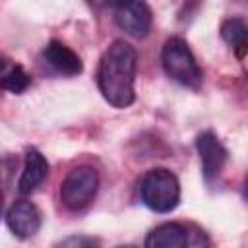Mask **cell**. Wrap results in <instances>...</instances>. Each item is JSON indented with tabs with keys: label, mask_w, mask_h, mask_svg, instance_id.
Listing matches in <instances>:
<instances>
[{
	"label": "cell",
	"mask_w": 248,
	"mask_h": 248,
	"mask_svg": "<svg viewBox=\"0 0 248 248\" xmlns=\"http://www.w3.org/2000/svg\"><path fill=\"white\" fill-rule=\"evenodd\" d=\"M99 190V172L89 167L81 165L72 169L60 184V202L70 211H79L87 207Z\"/></svg>",
	"instance_id": "277c9868"
},
{
	"label": "cell",
	"mask_w": 248,
	"mask_h": 248,
	"mask_svg": "<svg viewBox=\"0 0 248 248\" xmlns=\"http://www.w3.org/2000/svg\"><path fill=\"white\" fill-rule=\"evenodd\" d=\"M186 238L188 227L182 223H163L147 234L145 248H184Z\"/></svg>",
	"instance_id": "30bf717a"
},
{
	"label": "cell",
	"mask_w": 248,
	"mask_h": 248,
	"mask_svg": "<svg viewBox=\"0 0 248 248\" xmlns=\"http://www.w3.org/2000/svg\"><path fill=\"white\" fill-rule=\"evenodd\" d=\"M138 52L132 45L118 39L101 56L97 68V85L107 103L116 108L130 107L136 99L134 81Z\"/></svg>",
	"instance_id": "6da1fadb"
},
{
	"label": "cell",
	"mask_w": 248,
	"mask_h": 248,
	"mask_svg": "<svg viewBox=\"0 0 248 248\" xmlns=\"http://www.w3.org/2000/svg\"><path fill=\"white\" fill-rule=\"evenodd\" d=\"M29 83H31V78H29V74L19 64L10 66L0 76V87L10 91V93H23L29 87Z\"/></svg>",
	"instance_id": "7c38bea8"
},
{
	"label": "cell",
	"mask_w": 248,
	"mask_h": 248,
	"mask_svg": "<svg viewBox=\"0 0 248 248\" xmlns=\"http://www.w3.org/2000/svg\"><path fill=\"white\" fill-rule=\"evenodd\" d=\"M43 60L48 68H52L56 74H62V76H78L83 70L81 58L68 45H64L62 41H56V39H52L45 46Z\"/></svg>",
	"instance_id": "ba28073f"
},
{
	"label": "cell",
	"mask_w": 248,
	"mask_h": 248,
	"mask_svg": "<svg viewBox=\"0 0 248 248\" xmlns=\"http://www.w3.org/2000/svg\"><path fill=\"white\" fill-rule=\"evenodd\" d=\"M8 68H10V66H8V62H6V58H4L2 54H0V76H2V74H4V72H6Z\"/></svg>",
	"instance_id": "9a60e30c"
},
{
	"label": "cell",
	"mask_w": 248,
	"mask_h": 248,
	"mask_svg": "<svg viewBox=\"0 0 248 248\" xmlns=\"http://www.w3.org/2000/svg\"><path fill=\"white\" fill-rule=\"evenodd\" d=\"M118 248H134V246H118Z\"/></svg>",
	"instance_id": "e0dca14e"
},
{
	"label": "cell",
	"mask_w": 248,
	"mask_h": 248,
	"mask_svg": "<svg viewBox=\"0 0 248 248\" xmlns=\"http://www.w3.org/2000/svg\"><path fill=\"white\" fill-rule=\"evenodd\" d=\"M140 196L151 211L169 213L180 202V182L169 169H153L141 178Z\"/></svg>",
	"instance_id": "3957f363"
},
{
	"label": "cell",
	"mask_w": 248,
	"mask_h": 248,
	"mask_svg": "<svg viewBox=\"0 0 248 248\" xmlns=\"http://www.w3.org/2000/svg\"><path fill=\"white\" fill-rule=\"evenodd\" d=\"M116 25L134 39H143L151 29V10L145 2H120L112 6Z\"/></svg>",
	"instance_id": "5b68a950"
},
{
	"label": "cell",
	"mask_w": 248,
	"mask_h": 248,
	"mask_svg": "<svg viewBox=\"0 0 248 248\" xmlns=\"http://www.w3.org/2000/svg\"><path fill=\"white\" fill-rule=\"evenodd\" d=\"M56 248H101L99 240L87 234H72L56 244Z\"/></svg>",
	"instance_id": "4fadbf2b"
},
{
	"label": "cell",
	"mask_w": 248,
	"mask_h": 248,
	"mask_svg": "<svg viewBox=\"0 0 248 248\" xmlns=\"http://www.w3.org/2000/svg\"><path fill=\"white\" fill-rule=\"evenodd\" d=\"M46 176H48V163H46L45 155L37 149H29L25 153L23 170L17 180V190L21 194H31L45 182Z\"/></svg>",
	"instance_id": "9c48e42d"
},
{
	"label": "cell",
	"mask_w": 248,
	"mask_h": 248,
	"mask_svg": "<svg viewBox=\"0 0 248 248\" xmlns=\"http://www.w3.org/2000/svg\"><path fill=\"white\" fill-rule=\"evenodd\" d=\"M6 225L17 238H31L41 229V211L27 200L14 202L6 213Z\"/></svg>",
	"instance_id": "52a82bcc"
},
{
	"label": "cell",
	"mask_w": 248,
	"mask_h": 248,
	"mask_svg": "<svg viewBox=\"0 0 248 248\" xmlns=\"http://www.w3.org/2000/svg\"><path fill=\"white\" fill-rule=\"evenodd\" d=\"M196 149L202 163V172L205 180H213L221 174L225 163H227V149L219 141V138L213 132H202L196 140Z\"/></svg>",
	"instance_id": "8992f818"
},
{
	"label": "cell",
	"mask_w": 248,
	"mask_h": 248,
	"mask_svg": "<svg viewBox=\"0 0 248 248\" xmlns=\"http://www.w3.org/2000/svg\"><path fill=\"white\" fill-rule=\"evenodd\" d=\"M184 248H209V238L200 227H190Z\"/></svg>",
	"instance_id": "5bb4252c"
},
{
	"label": "cell",
	"mask_w": 248,
	"mask_h": 248,
	"mask_svg": "<svg viewBox=\"0 0 248 248\" xmlns=\"http://www.w3.org/2000/svg\"><path fill=\"white\" fill-rule=\"evenodd\" d=\"M221 37L227 45H231L238 58L246 54L248 48V25L242 17H229L221 23Z\"/></svg>",
	"instance_id": "8fae6325"
},
{
	"label": "cell",
	"mask_w": 248,
	"mask_h": 248,
	"mask_svg": "<svg viewBox=\"0 0 248 248\" xmlns=\"http://www.w3.org/2000/svg\"><path fill=\"white\" fill-rule=\"evenodd\" d=\"M161 62H163L165 74L170 79H174L176 83L190 87V89L202 87L203 72L184 39H180V37L167 39L163 45V50H161Z\"/></svg>",
	"instance_id": "7a4b0ae2"
},
{
	"label": "cell",
	"mask_w": 248,
	"mask_h": 248,
	"mask_svg": "<svg viewBox=\"0 0 248 248\" xmlns=\"http://www.w3.org/2000/svg\"><path fill=\"white\" fill-rule=\"evenodd\" d=\"M0 213H2V188H0Z\"/></svg>",
	"instance_id": "2e32d148"
}]
</instances>
